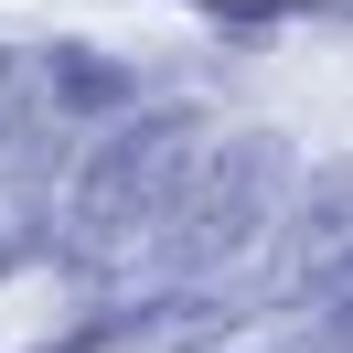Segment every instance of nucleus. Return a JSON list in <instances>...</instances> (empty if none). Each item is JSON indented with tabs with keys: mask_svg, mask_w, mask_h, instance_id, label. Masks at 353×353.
Masks as SVG:
<instances>
[{
	"mask_svg": "<svg viewBox=\"0 0 353 353\" xmlns=\"http://www.w3.org/2000/svg\"><path fill=\"white\" fill-rule=\"evenodd\" d=\"M289 193H300V150H289L279 129H236V139H203L193 182H182V203L161 214V236L139 246L150 257V279H225L236 257H257L268 236H279Z\"/></svg>",
	"mask_w": 353,
	"mask_h": 353,
	"instance_id": "f03ea898",
	"label": "nucleus"
},
{
	"mask_svg": "<svg viewBox=\"0 0 353 353\" xmlns=\"http://www.w3.org/2000/svg\"><path fill=\"white\" fill-rule=\"evenodd\" d=\"M203 161V108L193 97H139L129 118L86 129V150L65 161V193H54V257L65 268H118L129 246L161 236V214L182 203Z\"/></svg>",
	"mask_w": 353,
	"mask_h": 353,
	"instance_id": "f257e3e1",
	"label": "nucleus"
},
{
	"mask_svg": "<svg viewBox=\"0 0 353 353\" xmlns=\"http://www.w3.org/2000/svg\"><path fill=\"white\" fill-rule=\"evenodd\" d=\"M54 150V108H43V54L0 43V161Z\"/></svg>",
	"mask_w": 353,
	"mask_h": 353,
	"instance_id": "39448f33",
	"label": "nucleus"
},
{
	"mask_svg": "<svg viewBox=\"0 0 353 353\" xmlns=\"http://www.w3.org/2000/svg\"><path fill=\"white\" fill-rule=\"evenodd\" d=\"M310 332H321L332 353H353V279H343V289H332V300H321V321H310Z\"/></svg>",
	"mask_w": 353,
	"mask_h": 353,
	"instance_id": "423d86ee",
	"label": "nucleus"
},
{
	"mask_svg": "<svg viewBox=\"0 0 353 353\" xmlns=\"http://www.w3.org/2000/svg\"><path fill=\"white\" fill-rule=\"evenodd\" d=\"M343 279H353V161H321V172H300L279 236H268L257 300L268 310H321Z\"/></svg>",
	"mask_w": 353,
	"mask_h": 353,
	"instance_id": "7ed1b4c3",
	"label": "nucleus"
},
{
	"mask_svg": "<svg viewBox=\"0 0 353 353\" xmlns=\"http://www.w3.org/2000/svg\"><path fill=\"white\" fill-rule=\"evenodd\" d=\"M32 54H43L54 129H108V118L139 108V65H129V54H97V43H32Z\"/></svg>",
	"mask_w": 353,
	"mask_h": 353,
	"instance_id": "20e7f679",
	"label": "nucleus"
}]
</instances>
